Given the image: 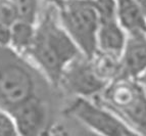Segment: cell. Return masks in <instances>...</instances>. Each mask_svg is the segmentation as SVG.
Returning <instances> with one entry per match:
<instances>
[{"label":"cell","mask_w":146,"mask_h":136,"mask_svg":"<svg viewBox=\"0 0 146 136\" xmlns=\"http://www.w3.org/2000/svg\"><path fill=\"white\" fill-rule=\"evenodd\" d=\"M33 59L46 80L58 88L62 72L68 63L82 54L77 44L63 29L57 15L48 12L36 25V36L30 48Z\"/></svg>","instance_id":"1"},{"label":"cell","mask_w":146,"mask_h":136,"mask_svg":"<svg viewBox=\"0 0 146 136\" xmlns=\"http://www.w3.org/2000/svg\"><path fill=\"white\" fill-rule=\"evenodd\" d=\"M36 25L17 19L11 25L8 47L19 54H27L36 36Z\"/></svg>","instance_id":"11"},{"label":"cell","mask_w":146,"mask_h":136,"mask_svg":"<svg viewBox=\"0 0 146 136\" xmlns=\"http://www.w3.org/2000/svg\"><path fill=\"white\" fill-rule=\"evenodd\" d=\"M15 119L19 135L35 136L48 133L49 109L39 95L33 96L9 112Z\"/></svg>","instance_id":"7"},{"label":"cell","mask_w":146,"mask_h":136,"mask_svg":"<svg viewBox=\"0 0 146 136\" xmlns=\"http://www.w3.org/2000/svg\"><path fill=\"white\" fill-rule=\"evenodd\" d=\"M127 35L117 17L100 19L97 32V51L121 57L128 38Z\"/></svg>","instance_id":"9"},{"label":"cell","mask_w":146,"mask_h":136,"mask_svg":"<svg viewBox=\"0 0 146 136\" xmlns=\"http://www.w3.org/2000/svg\"><path fill=\"white\" fill-rule=\"evenodd\" d=\"M2 1H4V0H0V2H2Z\"/></svg>","instance_id":"18"},{"label":"cell","mask_w":146,"mask_h":136,"mask_svg":"<svg viewBox=\"0 0 146 136\" xmlns=\"http://www.w3.org/2000/svg\"><path fill=\"white\" fill-rule=\"evenodd\" d=\"M139 2V4H140V6H141L142 10H143L144 15H145L146 17V0H137Z\"/></svg>","instance_id":"16"},{"label":"cell","mask_w":146,"mask_h":136,"mask_svg":"<svg viewBox=\"0 0 146 136\" xmlns=\"http://www.w3.org/2000/svg\"><path fill=\"white\" fill-rule=\"evenodd\" d=\"M19 53H0V107L8 112L38 95L31 69L19 61Z\"/></svg>","instance_id":"4"},{"label":"cell","mask_w":146,"mask_h":136,"mask_svg":"<svg viewBox=\"0 0 146 136\" xmlns=\"http://www.w3.org/2000/svg\"><path fill=\"white\" fill-rule=\"evenodd\" d=\"M55 9L59 23L82 54L91 58L97 52L100 23L94 0H64Z\"/></svg>","instance_id":"2"},{"label":"cell","mask_w":146,"mask_h":136,"mask_svg":"<svg viewBox=\"0 0 146 136\" xmlns=\"http://www.w3.org/2000/svg\"><path fill=\"white\" fill-rule=\"evenodd\" d=\"M19 135L17 125L12 115L0 107V136Z\"/></svg>","instance_id":"13"},{"label":"cell","mask_w":146,"mask_h":136,"mask_svg":"<svg viewBox=\"0 0 146 136\" xmlns=\"http://www.w3.org/2000/svg\"><path fill=\"white\" fill-rule=\"evenodd\" d=\"M117 19L128 35L146 34V17L137 0H115Z\"/></svg>","instance_id":"10"},{"label":"cell","mask_w":146,"mask_h":136,"mask_svg":"<svg viewBox=\"0 0 146 136\" xmlns=\"http://www.w3.org/2000/svg\"><path fill=\"white\" fill-rule=\"evenodd\" d=\"M108 85L99 75L91 58L80 54L66 66L59 81L58 88L75 96L93 98Z\"/></svg>","instance_id":"6"},{"label":"cell","mask_w":146,"mask_h":136,"mask_svg":"<svg viewBox=\"0 0 146 136\" xmlns=\"http://www.w3.org/2000/svg\"><path fill=\"white\" fill-rule=\"evenodd\" d=\"M121 78L136 79L146 71V34L128 35L119 58Z\"/></svg>","instance_id":"8"},{"label":"cell","mask_w":146,"mask_h":136,"mask_svg":"<svg viewBox=\"0 0 146 136\" xmlns=\"http://www.w3.org/2000/svg\"><path fill=\"white\" fill-rule=\"evenodd\" d=\"M17 12V19L28 22H38L39 15V0H9Z\"/></svg>","instance_id":"12"},{"label":"cell","mask_w":146,"mask_h":136,"mask_svg":"<svg viewBox=\"0 0 146 136\" xmlns=\"http://www.w3.org/2000/svg\"><path fill=\"white\" fill-rule=\"evenodd\" d=\"M11 25L0 15V46L8 47Z\"/></svg>","instance_id":"14"},{"label":"cell","mask_w":146,"mask_h":136,"mask_svg":"<svg viewBox=\"0 0 146 136\" xmlns=\"http://www.w3.org/2000/svg\"><path fill=\"white\" fill-rule=\"evenodd\" d=\"M140 77L143 78V80H142V82L144 83V85H145V89H146V71H145V72H144L143 74H142L141 76H140Z\"/></svg>","instance_id":"17"},{"label":"cell","mask_w":146,"mask_h":136,"mask_svg":"<svg viewBox=\"0 0 146 136\" xmlns=\"http://www.w3.org/2000/svg\"><path fill=\"white\" fill-rule=\"evenodd\" d=\"M64 114L93 133L110 136L137 134L115 112L99 100L96 101L89 97L75 96Z\"/></svg>","instance_id":"5"},{"label":"cell","mask_w":146,"mask_h":136,"mask_svg":"<svg viewBox=\"0 0 146 136\" xmlns=\"http://www.w3.org/2000/svg\"><path fill=\"white\" fill-rule=\"evenodd\" d=\"M45 2L47 3V4L51 5V6H54V7H56V6H58L59 4H60L62 1H64V0H44Z\"/></svg>","instance_id":"15"},{"label":"cell","mask_w":146,"mask_h":136,"mask_svg":"<svg viewBox=\"0 0 146 136\" xmlns=\"http://www.w3.org/2000/svg\"><path fill=\"white\" fill-rule=\"evenodd\" d=\"M99 101L122 118L136 133L146 134V91L135 79L121 78L108 83Z\"/></svg>","instance_id":"3"}]
</instances>
